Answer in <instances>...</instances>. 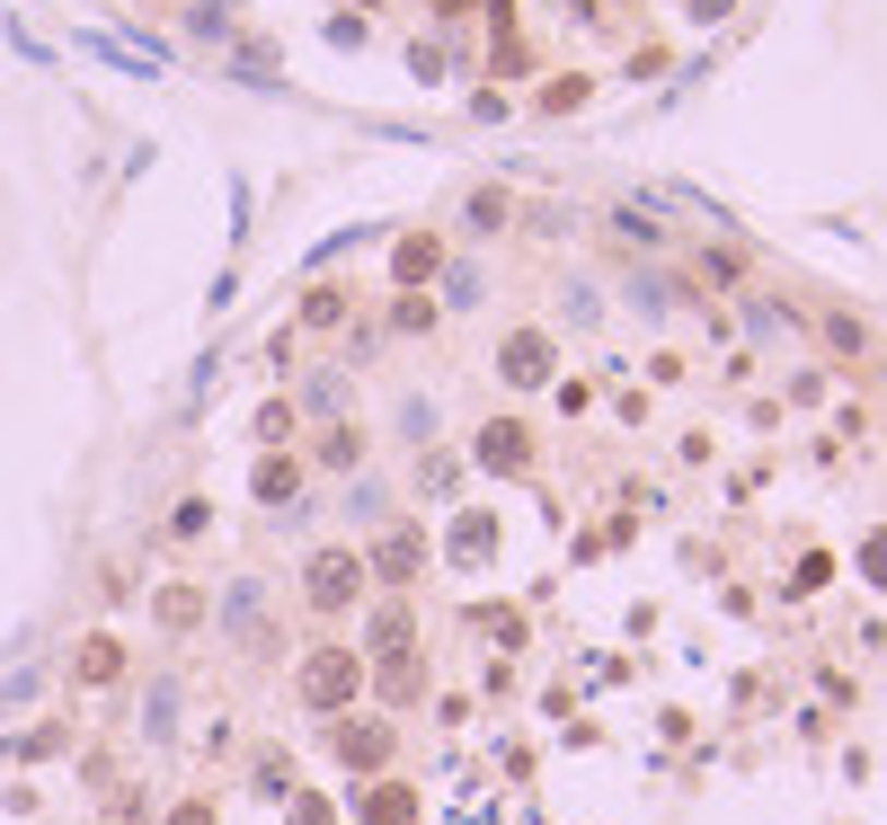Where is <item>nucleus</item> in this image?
Wrapping results in <instances>:
<instances>
[{
    "label": "nucleus",
    "mask_w": 887,
    "mask_h": 825,
    "mask_svg": "<svg viewBox=\"0 0 887 825\" xmlns=\"http://www.w3.org/2000/svg\"><path fill=\"white\" fill-rule=\"evenodd\" d=\"M356 683H364V666H356V657H337V648L302 666V693H311L320 710H337V702H356Z\"/></svg>",
    "instance_id": "f257e3e1"
},
{
    "label": "nucleus",
    "mask_w": 887,
    "mask_h": 825,
    "mask_svg": "<svg viewBox=\"0 0 887 825\" xmlns=\"http://www.w3.org/2000/svg\"><path fill=\"white\" fill-rule=\"evenodd\" d=\"M311 595H320V603H347V595H356V560H320V569H311Z\"/></svg>",
    "instance_id": "f03ea898"
},
{
    "label": "nucleus",
    "mask_w": 887,
    "mask_h": 825,
    "mask_svg": "<svg viewBox=\"0 0 887 825\" xmlns=\"http://www.w3.org/2000/svg\"><path fill=\"white\" fill-rule=\"evenodd\" d=\"M435 258H444V240H399V275H408V285H418V275H435Z\"/></svg>",
    "instance_id": "7ed1b4c3"
}]
</instances>
